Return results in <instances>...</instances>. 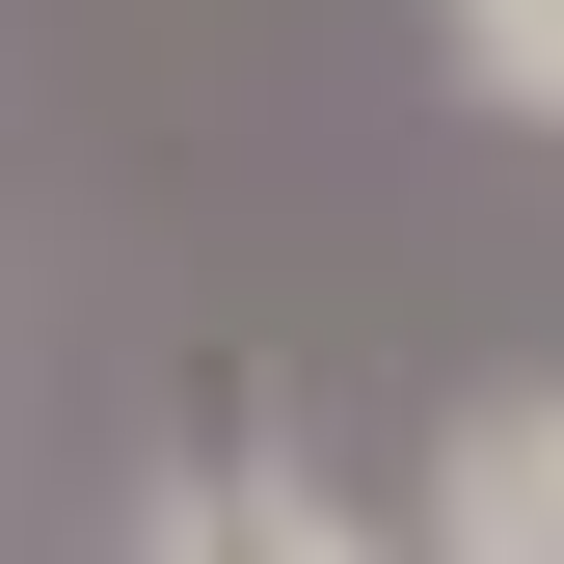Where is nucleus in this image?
Segmentation results:
<instances>
[{
	"label": "nucleus",
	"mask_w": 564,
	"mask_h": 564,
	"mask_svg": "<svg viewBox=\"0 0 564 564\" xmlns=\"http://www.w3.org/2000/svg\"><path fill=\"white\" fill-rule=\"evenodd\" d=\"M431 538L457 564H564V377H511V403L431 431Z\"/></svg>",
	"instance_id": "obj_1"
},
{
	"label": "nucleus",
	"mask_w": 564,
	"mask_h": 564,
	"mask_svg": "<svg viewBox=\"0 0 564 564\" xmlns=\"http://www.w3.org/2000/svg\"><path fill=\"white\" fill-rule=\"evenodd\" d=\"M457 82L511 108V134H564V0H457Z\"/></svg>",
	"instance_id": "obj_2"
}]
</instances>
